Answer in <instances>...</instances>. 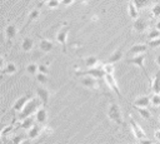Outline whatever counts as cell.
I'll use <instances>...</instances> for the list:
<instances>
[{
    "mask_svg": "<svg viewBox=\"0 0 160 144\" xmlns=\"http://www.w3.org/2000/svg\"><path fill=\"white\" fill-rule=\"evenodd\" d=\"M41 100L36 96V98H31L28 103H26V105L22 108V110L21 111H19V120H22V119H25V118H28V116H31L34 113H36V110L41 106Z\"/></svg>",
    "mask_w": 160,
    "mask_h": 144,
    "instance_id": "obj_1",
    "label": "cell"
},
{
    "mask_svg": "<svg viewBox=\"0 0 160 144\" xmlns=\"http://www.w3.org/2000/svg\"><path fill=\"white\" fill-rule=\"evenodd\" d=\"M129 121H130V126H131V130H132V133H134V136L138 139V141H140V143H151V141L146 138V134H145V131L142 130V128H141V126L138 124V121L132 118V115H130Z\"/></svg>",
    "mask_w": 160,
    "mask_h": 144,
    "instance_id": "obj_2",
    "label": "cell"
},
{
    "mask_svg": "<svg viewBox=\"0 0 160 144\" xmlns=\"http://www.w3.org/2000/svg\"><path fill=\"white\" fill-rule=\"evenodd\" d=\"M108 116L110 120H112L114 123H116L118 125H122L124 126V120H122V115H121V110L119 108L118 104L115 103H111L109 105V109H108Z\"/></svg>",
    "mask_w": 160,
    "mask_h": 144,
    "instance_id": "obj_3",
    "label": "cell"
},
{
    "mask_svg": "<svg viewBox=\"0 0 160 144\" xmlns=\"http://www.w3.org/2000/svg\"><path fill=\"white\" fill-rule=\"evenodd\" d=\"M106 74L105 69H104V65H96L94 68H89L88 70H80V71H76V75L79 76H82V75H91V76H95L98 79L100 78H104Z\"/></svg>",
    "mask_w": 160,
    "mask_h": 144,
    "instance_id": "obj_4",
    "label": "cell"
},
{
    "mask_svg": "<svg viewBox=\"0 0 160 144\" xmlns=\"http://www.w3.org/2000/svg\"><path fill=\"white\" fill-rule=\"evenodd\" d=\"M144 61H145V53H141V54L134 55L132 58H129V59H126V63H128V64H132V65H136L138 68H140V69L144 71V74H145V76L148 78V80L151 83L152 80L150 79V76L148 75V71L145 70V66H144Z\"/></svg>",
    "mask_w": 160,
    "mask_h": 144,
    "instance_id": "obj_5",
    "label": "cell"
},
{
    "mask_svg": "<svg viewBox=\"0 0 160 144\" xmlns=\"http://www.w3.org/2000/svg\"><path fill=\"white\" fill-rule=\"evenodd\" d=\"M99 79L91 75H82V78H80V84L85 88L89 89H98L99 88Z\"/></svg>",
    "mask_w": 160,
    "mask_h": 144,
    "instance_id": "obj_6",
    "label": "cell"
},
{
    "mask_svg": "<svg viewBox=\"0 0 160 144\" xmlns=\"http://www.w3.org/2000/svg\"><path fill=\"white\" fill-rule=\"evenodd\" d=\"M68 34H69V26H64L61 28L58 33H56V41L61 45L62 51H66V39H68Z\"/></svg>",
    "mask_w": 160,
    "mask_h": 144,
    "instance_id": "obj_7",
    "label": "cell"
},
{
    "mask_svg": "<svg viewBox=\"0 0 160 144\" xmlns=\"http://www.w3.org/2000/svg\"><path fill=\"white\" fill-rule=\"evenodd\" d=\"M105 80H106V83H108V85L111 88V90L118 95V96H122L121 95V91H120V89H119V86H118V84H116V80H115V78H114V75L111 74V73H106L105 74Z\"/></svg>",
    "mask_w": 160,
    "mask_h": 144,
    "instance_id": "obj_8",
    "label": "cell"
},
{
    "mask_svg": "<svg viewBox=\"0 0 160 144\" xmlns=\"http://www.w3.org/2000/svg\"><path fill=\"white\" fill-rule=\"evenodd\" d=\"M36 96L41 100L42 105L45 106V105L48 104V101H49L50 91H49V89H46L45 86H38V88H36Z\"/></svg>",
    "mask_w": 160,
    "mask_h": 144,
    "instance_id": "obj_9",
    "label": "cell"
},
{
    "mask_svg": "<svg viewBox=\"0 0 160 144\" xmlns=\"http://www.w3.org/2000/svg\"><path fill=\"white\" fill-rule=\"evenodd\" d=\"M30 99H31V96H30L29 94H25V95L20 96V98L16 99V101L14 103V105H12V110H14V111H21L22 108L26 105V103H28Z\"/></svg>",
    "mask_w": 160,
    "mask_h": 144,
    "instance_id": "obj_10",
    "label": "cell"
},
{
    "mask_svg": "<svg viewBox=\"0 0 160 144\" xmlns=\"http://www.w3.org/2000/svg\"><path fill=\"white\" fill-rule=\"evenodd\" d=\"M148 48H149L148 44H142V43L141 44H134L129 49L128 54H129V56H134V55H138V54H141V53H146Z\"/></svg>",
    "mask_w": 160,
    "mask_h": 144,
    "instance_id": "obj_11",
    "label": "cell"
},
{
    "mask_svg": "<svg viewBox=\"0 0 160 144\" xmlns=\"http://www.w3.org/2000/svg\"><path fill=\"white\" fill-rule=\"evenodd\" d=\"M35 120L39 123V124H45V121L48 120V114H46V109H45V106L44 105H41L38 110H36V113H35Z\"/></svg>",
    "mask_w": 160,
    "mask_h": 144,
    "instance_id": "obj_12",
    "label": "cell"
},
{
    "mask_svg": "<svg viewBox=\"0 0 160 144\" xmlns=\"http://www.w3.org/2000/svg\"><path fill=\"white\" fill-rule=\"evenodd\" d=\"M40 125H41V124H40ZM40 125L34 124V125L29 129V131H28V139H29V140H34V139H36V138H39V136L41 135L42 126H40Z\"/></svg>",
    "mask_w": 160,
    "mask_h": 144,
    "instance_id": "obj_13",
    "label": "cell"
},
{
    "mask_svg": "<svg viewBox=\"0 0 160 144\" xmlns=\"http://www.w3.org/2000/svg\"><path fill=\"white\" fill-rule=\"evenodd\" d=\"M148 29V23L145 19L142 18H138L135 19V23H134V30L136 33H144L145 30Z\"/></svg>",
    "mask_w": 160,
    "mask_h": 144,
    "instance_id": "obj_14",
    "label": "cell"
},
{
    "mask_svg": "<svg viewBox=\"0 0 160 144\" xmlns=\"http://www.w3.org/2000/svg\"><path fill=\"white\" fill-rule=\"evenodd\" d=\"M16 33H18V29H16V25L15 24H9L5 29V36L8 39L9 43H11L14 40V38L16 36Z\"/></svg>",
    "mask_w": 160,
    "mask_h": 144,
    "instance_id": "obj_15",
    "label": "cell"
},
{
    "mask_svg": "<svg viewBox=\"0 0 160 144\" xmlns=\"http://www.w3.org/2000/svg\"><path fill=\"white\" fill-rule=\"evenodd\" d=\"M39 48H40L41 51H44V53H49L50 50H52V48H54V43H52L51 40H49V39H41L40 43H39Z\"/></svg>",
    "mask_w": 160,
    "mask_h": 144,
    "instance_id": "obj_16",
    "label": "cell"
},
{
    "mask_svg": "<svg viewBox=\"0 0 160 144\" xmlns=\"http://www.w3.org/2000/svg\"><path fill=\"white\" fill-rule=\"evenodd\" d=\"M150 104H151V98L148 95H141V96L136 98L134 101V105H136V106H145L146 108Z\"/></svg>",
    "mask_w": 160,
    "mask_h": 144,
    "instance_id": "obj_17",
    "label": "cell"
},
{
    "mask_svg": "<svg viewBox=\"0 0 160 144\" xmlns=\"http://www.w3.org/2000/svg\"><path fill=\"white\" fill-rule=\"evenodd\" d=\"M151 90L152 93H160V70L156 71L155 78L151 81Z\"/></svg>",
    "mask_w": 160,
    "mask_h": 144,
    "instance_id": "obj_18",
    "label": "cell"
},
{
    "mask_svg": "<svg viewBox=\"0 0 160 144\" xmlns=\"http://www.w3.org/2000/svg\"><path fill=\"white\" fill-rule=\"evenodd\" d=\"M128 11H129V16L131 18V19H138L139 18V9L134 5V3L132 1H129V4H128Z\"/></svg>",
    "mask_w": 160,
    "mask_h": 144,
    "instance_id": "obj_19",
    "label": "cell"
},
{
    "mask_svg": "<svg viewBox=\"0 0 160 144\" xmlns=\"http://www.w3.org/2000/svg\"><path fill=\"white\" fill-rule=\"evenodd\" d=\"M39 15H40V10H39V8L36 6V8H35V9H34V10H32V11L30 13V15H29V19H28V21H26V23L24 24V26H22V29H21L20 31H22V30H24V29H25L26 26H29V24H30L31 21H34L35 19H38V18H39Z\"/></svg>",
    "mask_w": 160,
    "mask_h": 144,
    "instance_id": "obj_20",
    "label": "cell"
},
{
    "mask_svg": "<svg viewBox=\"0 0 160 144\" xmlns=\"http://www.w3.org/2000/svg\"><path fill=\"white\" fill-rule=\"evenodd\" d=\"M134 108L138 110V113H139L145 120H151V113H150V110H149L148 108H145V106H136V105H134Z\"/></svg>",
    "mask_w": 160,
    "mask_h": 144,
    "instance_id": "obj_21",
    "label": "cell"
},
{
    "mask_svg": "<svg viewBox=\"0 0 160 144\" xmlns=\"http://www.w3.org/2000/svg\"><path fill=\"white\" fill-rule=\"evenodd\" d=\"M122 58V49L121 48H119V49H116L111 55H110V58H109V60H108V63H116V61H119L120 59Z\"/></svg>",
    "mask_w": 160,
    "mask_h": 144,
    "instance_id": "obj_22",
    "label": "cell"
},
{
    "mask_svg": "<svg viewBox=\"0 0 160 144\" xmlns=\"http://www.w3.org/2000/svg\"><path fill=\"white\" fill-rule=\"evenodd\" d=\"M99 64V59L96 58V56H86L85 59H84V65L86 66V68H94V66H96Z\"/></svg>",
    "mask_w": 160,
    "mask_h": 144,
    "instance_id": "obj_23",
    "label": "cell"
},
{
    "mask_svg": "<svg viewBox=\"0 0 160 144\" xmlns=\"http://www.w3.org/2000/svg\"><path fill=\"white\" fill-rule=\"evenodd\" d=\"M32 46H34V41H32V39H30V38H24L22 39V43H21V48H22V50L24 51H30L31 49H32Z\"/></svg>",
    "mask_w": 160,
    "mask_h": 144,
    "instance_id": "obj_24",
    "label": "cell"
},
{
    "mask_svg": "<svg viewBox=\"0 0 160 144\" xmlns=\"http://www.w3.org/2000/svg\"><path fill=\"white\" fill-rule=\"evenodd\" d=\"M32 125H34V119L31 116H28V118L20 120V123H19V126L22 129H30Z\"/></svg>",
    "mask_w": 160,
    "mask_h": 144,
    "instance_id": "obj_25",
    "label": "cell"
},
{
    "mask_svg": "<svg viewBox=\"0 0 160 144\" xmlns=\"http://www.w3.org/2000/svg\"><path fill=\"white\" fill-rule=\"evenodd\" d=\"M16 71V65L14 63H8L2 69H1V74L5 75V74H14Z\"/></svg>",
    "mask_w": 160,
    "mask_h": 144,
    "instance_id": "obj_26",
    "label": "cell"
},
{
    "mask_svg": "<svg viewBox=\"0 0 160 144\" xmlns=\"http://www.w3.org/2000/svg\"><path fill=\"white\" fill-rule=\"evenodd\" d=\"M134 3V5L140 10V9H144L146 6H149L151 4V0H130Z\"/></svg>",
    "mask_w": 160,
    "mask_h": 144,
    "instance_id": "obj_27",
    "label": "cell"
},
{
    "mask_svg": "<svg viewBox=\"0 0 160 144\" xmlns=\"http://www.w3.org/2000/svg\"><path fill=\"white\" fill-rule=\"evenodd\" d=\"M26 71L30 75H36L39 73V65L35 64V63H30V64L26 65Z\"/></svg>",
    "mask_w": 160,
    "mask_h": 144,
    "instance_id": "obj_28",
    "label": "cell"
},
{
    "mask_svg": "<svg viewBox=\"0 0 160 144\" xmlns=\"http://www.w3.org/2000/svg\"><path fill=\"white\" fill-rule=\"evenodd\" d=\"M150 13L152 15V18H160V3H156L151 6Z\"/></svg>",
    "mask_w": 160,
    "mask_h": 144,
    "instance_id": "obj_29",
    "label": "cell"
},
{
    "mask_svg": "<svg viewBox=\"0 0 160 144\" xmlns=\"http://www.w3.org/2000/svg\"><path fill=\"white\" fill-rule=\"evenodd\" d=\"M35 76H36V80H38L40 84H46V83H48V80H49V79H48V74L41 73V71H39Z\"/></svg>",
    "mask_w": 160,
    "mask_h": 144,
    "instance_id": "obj_30",
    "label": "cell"
},
{
    "mask_svg": "<svg viewBox=\"0 0 160 144\" xmlns=\"http://www.w3.org/2000/svg\"><path fill=\"white\" fill-rule=\"evenodd\" d=\"M159 36H160V30H159V29L154 28V29H150V30H149V34H148L149 40H151V39H156V38H159Z\"/></svg>",
    "mask_w": 160,
    "mask_h": 144,
    "instance_id": "obj_31",
    "label": "cell"
},
{
    "mask_svg": "<svg viewBox=\"0 0 160 144\" xmlns=\"http://www.w3.org/2000/svg\"><path fill=\"white\" fill-rule=\"evenodd\" d=\"M151 105L152 106H160V93H154L151 95Z\"/></svg>",
    "mask_w": 160,
    "mask_h": 144,
    "instance_id": "obj_32",
    "label": "cell"
},
{
    "mask_svg": "<svg viewBox=\"0 0 160 144\" xmlns=\"http://www.w3.org/2000/svg\"><path fill=\"white\" fill-rule=\"evenodd\" d=\"M60 0H48L46 1V6L48 8H51V9H55V8H58L59 5H60Z\"/></svg>",
    "mask_w": 160,
    "mask_h": 144,
    "instance_id": "obj_33",
    "label": "cell"
},
{
    "mask_svg": "<svg viewBox=\"0 0 160 144\" xmlns=\"http://www.w3.org/2000/svg\"><path fill=\"white\" fill-rule=\"evenodd\" d=\"M148 45H149V48H158V46H160V36L156 38V39H151V40H149Z\"/></svg>",
    "mask_w": 160,
    "mask_h": 144,
    "instance_id": "obj_34",
    "label": "cell"
},
{
    "mask_svg": "<svg viewBox=\"0 0 160 144\" xmlns=\"http://www.w3.org/2000/svg\"><path fill=\"white\" fill-rule=\"evenodd\" d=\"M52 133V129L48 125H44L42 126V131H41V136H46V135H50Z\"/></svg>",
    "mask_w": 160,
    "mask_h": 144,
    "instance_id": "obj_35",
    "label": "cell"
},
{
    "mask_svg": "<svg viewBox=\"0 0 160 144\" xmlns=\"http://www.w3.org/2000/svg\"><path fill=\"white\" fill-rule=\"evenodd\" d=\"M104 69H105V71L106 73H114V64L112 63H106V64H104Z\"/></svg>",
    "mask_w": 160,
    "mask_h": 144,
    "instance_id": "obj_36",
    "label": "cell"
},
{
    "mask_svg": "<svg viewBox=\"0 0 160 144\" xmlns=\"http://www.w3.org/2000/svg\"><path fill=\"white\" fill-rule=\"evenodd\" d=\"M24 140H25L24 135H15V136L12 138V143H15V144H20V143H22Z\"/></svg>",
    "mask_w": 160,
    "mask_h": 144,
    "instance_id": "obj_37",
    "label": "cell"
},
{
    "mask_svg": "<svg viewBox=\"0 0 160 144\" xmlns=\"http://www.w3.org/2000/svg\"><path fill=\"white\" fill-rule=\"evenodd\" d=\"M39 71H41V73H45V74H49V68H48L46 65L41 64V65H39Z\"/></svg>",
    "mask_w": 160,
    "mask_h": 144,
    "instance_id": "obj_38",
    "label": "cell"
},
{
    "mask_svg": "<svg viewBox=\"0 0 160 144\" xmlns=\"http://www.w3.org/2000/svg\"><path fill=\"white\" fill-rule=\"evenodd\" d=\"M154 136H155V140L160 141V129L155 130V133H154Z\"/></svg>",
    "mask_w": 160,
    "mask_h": 144,
    "instance_id": "obj_39",
    "label": "cell"
},
{
    "mask_svg": "<svg viewBox=\"0 0 160 144\" xmlns=\"http://www.w3.org/2000/svg\"><path fill=\"white\" fill-rule=\"evenodd\" d=\"M72 3H74V0H61V4H62L64 6H68V5L72 4Z\"/></svg>",
    "mask_w": 160,
    "mask_h": 144,
    "instance_id": "obj_40",
    "label": "cell"
},
{
    "mask_svg": "<svg viewBox=\"0 0 160 144\" xmlns=\"http://www.w3.org/2000/svg\"><path fill=\"white\" fill-rule=\"evenodd\" d=\"M156 64H158V65L160 66V54H159V55L156 56Z\"/></svg>",
    "mask_w": 160,
    "mask_h": 144,
    "instance_id": "obj_41",
    "label": "cell"
},
{
    "mask_svg": "<svg viewBox=\"0 0 160 144\" xmlns=\"http://www.w3.org/2000/svg\"><path fill=\"white\" fill-rule=\"evenodd\" d=\"M155 28H156V29H159V30H160V20H159V21H158V23H156V24H155Z\"/></svg>",
    "mask_w": 160,
    "mask_h": 144,
    "instance_id": "obj_42",
    "label": "cell"
},
{
    "mask_svg": "<svg viewBox=\"0 0 160 144\" xmlns=\"http://www.w3.org/2000/svg\"><path fill=\"white\" fill-rule=\"evenodd\" d=\"M96 20H98V16H96V15H94V16H92V21H96Z\"/></svg>",
    "mask_w": 160,
    "mask_h": 144,
    "instance_id": "obj_43",
    "label": "cell"
},
{
    "mask_svg": "<svg viewBox=\"0 0 160 144\" xmlns=\"http://www.w3.org/2000/svg\"><path fill=\"white\" fill-rule=\"evenodd\" d=\"M159 123H160V118H159Z\"/></svg>",
    "mask_w": 160,
    "mask_h": 144,
    "instance_id": "obj_44",
    "label": "cell"
},
{
    "mask_svg": "<svg viewBox=\"0 0 160 144\" xmlns=\"http://www.w3.org/2000/svg\"><path fill=\"white\" fill-rule=\"evenodd\" d=\"M60 1H61V0H60Z\"/></svg>",
    "mask_w": 160,
    "mask_h": 144,
    "instance_id": "obj_45",
    "label": "cell"
}]
</instances>
